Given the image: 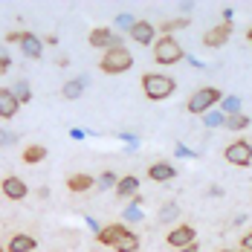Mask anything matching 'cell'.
<instances>
[{"mask_svg": "<svg viewBox=\"0 0 252 252\" xmlns=\"http://www.w3.org/2000/svg\"><path fill=\"white\" fill-rule=\"evenodd\" d=\"M21 50H24L26 58H41V52H44V44H41V38H38V35H32V32H24V35H21Z\"/></svg>", "mask_w": 252, "mask_h": 252, "instance_id": "10", "label": "cell"}, {"mask_svg": "<svg viewBox=\"0 0 252 252\" xmlns=\"http://www.w3.org/2000/svg\"><path fill=\"white\" fill-rule=\"evenodd\" d=\"M223 157H226V162H232V165L247 168V165L252 162V142H247V139H238V142L226 145Z\"/></svg>", "mask_w": 252, "mask_h": 252, "instance_id": "5", "label": "cell"}, {"mask_svg": "<svg viewBox=\"0 0 252 252\" xmlns=\"http://www.w3.org/2000/svg\"><path fill=\"white\" fill-rule=\"evenodd\" d=\"M238 107H241V99H238V96H226V101H223V110H226L229 116H235V113H238Z\"/></svg>", "mask_w": 252, "mask_h": 252, "instance_id": "24", "label": "cell"}, {"mask_svg": "<svg viewBox=\"0 0 252 252\" xmlns=\"http://www.w3.org/2000/svg\"><path fill=\"white\" fill-rule=\"evenodd\" d=\"M241 244H244V252H252V232L244 235V241H241Z\"/></svg>", "mask_w": 252, "mask_h": 252, "instance_id": "27", "label": "cell"}, {"mask_svg": "<svg viewBox=\"0 0 252 252\" xmlns=\"http://www.w3.org/2000/svg\"><path fill=\"white\" fill-rule=\"evenodd\" d=\"M84 84H87V78H84V76L67 81V84H64V90H61V93H64V99H78V96H81V90H84Z\"/></svg>", "mask_w": 252, "mask_h": 252, "instance_id": "20", "label": "cell"}, {"mask_svg": "<svg viewBox=\"0 0 252 252\" xmlns=\"http://www.w3.org/2000/svg\"><path fill=\"white\" fill-rule=\"evenodd\" d=\"M99 186H101V189H110V186H113V174H104L99 180Z\"/></svg>", "mask_w": 252, "mask_h": 252, "instance_id": "28", "label": "cell"}, {"mask_svg": "<svg viewBox=\"0 0 252 252\" xmlns=\"http://www.w3.org/2000/svg\"><path fill=\"white\" fill-rule=\"evenodd\" d=\"M177 215H180V206H177V203H168V206L159 212V220H162V223H168V220H174Z\"/></svg>", "mask_w": 252, "mask_h": 252, "instance_id": "23", "label": "cell"}, {"mask_svg": "<svg viewBox=\"0 0 252 252\" xmlns=\"http://www.w3.org/2000/svg\"><path fill=\"white\" fill-rule=\"evenodd\" d=\"M67 189L70 191H87V189H93V177L90 174H73L70 180H67Z\"/></svg>", "mask_w": 252, "mask_h": 252, "instance_id": "18", "label": "cell"}, {"mask_svg": "<svg viewBox=\"0 0 252 252\" xmlns=\"http://www.w3.org/2000/svg\"><path fill=\"white\" fill-rule=\"evenodd\" d=\"M6 70H9V58H6V55H0V76H3Z\"/></svg>", "mask_w": 252, "mask_h": 252, "instance_id": "29", "label": "cell"}, {"mask_svg": "<svg viewBox=\"0 0 252 252\" xmlns=\"http://www.w3.org/2000/svg\"><path fill=\"white\" fill-rule=\"evenodd\" d=\"M35 247H38V241L32 235H15L9 241V252H32Z\"/></svg>", "mask_w": 252, "mask_h": 252, "instance_id": "16", "label": "cell"}, {"mask_svg": "<svg viewBox=\"0 0 252 252\" xmlns=\"http://www.w3.org/2000/svg\"><path fill=\"white\" fill-rule=\"evenodd\" d=\"M3 194L9 200H24L26 194H29V186H26L21 177H6L3 180Z\"/></svg>", "mask_w": 252, "mask_h": 252, "instance_id": "8", "label": "cell"}, {"mask_svg": "<svg viewBox=\"0 0 252 252\" xmlns=\"http://www.w3.org/2000/svg\"><path fill=\"white\" fill-rule=\"evenodd\" d=\"M41 159H47V148H44V145H29V148H24L26 165H38Z\"/></svg>", "mask_w": 252, "mask_h": 252, "instance_id": "19", "label": "cell"}, {"mask_svg": "<svg viewBox=\"0 0 252 252\" xmlns=\"http://www.w3.org/2000/svg\"><path fill=\"white\" fill-rule=\"evenodd\" d=\"M12 93H15V99L18 101H29L32 99V90H29V84H26V81H21V84H15V90H12Z\"/></svg>", "mask_w": 252, "mask_h": 252, "instance_id": "22", "label": "cell"}, {"mask_svg": "<svg viewBox=\"0 0 252 252\" xmlns=\"http://www.w3.org/2000/svg\"><path fill=\"white\" fill-rule=\"evenodd\" d=\"M180 252H197V244H189V247H183Z\"/></svg>", "mask_w": 252, "mask_h": 252, "instance_id": "30", "label": "cell"}, {"mask_svg": "<svg viewBox=\"0 0 252 252\" xmlns=\"http://www.w3.org/2000/svg\"><path fill=\"white\" fill-rule=\"evenodd\" d=\"M194 238H197V232H194V226H177L168 232V244L171 247H177V250H183V247H189V244H194Z\"/></svg>", "mask_w": 252, "mask_h": 252, "instance_id": "6", "label": "cell"}, {"mask_svg": "<svg viewBox=\"0 0 252 252\" xmlns=\"http://www.w3.org/2000/svg\"><path fill=\"white\" fill-rule=\"evenodd\" d=\"M130 67H133V55H130V50H125L122 44L110 47V50L101 55V70H104V73H110V76L127 73Z\"/></svg>", "mask_w": 252, "mask_h": 252, "instance_id": "1", "label": "cell"}, {"mask_svg": "<svg viewBox=\"0 0 252 252\" xmlns=\"http://www.w3.org/2000/svg\"><path fill=\"white\" fill-rule=\"evenodd\" d=\"M113 247H116V252H136L139 250V235H133V232L125 229V235H122Z\"/></svg>", "mask_w": 252, "mask_h": 252, "instance_id": "17", "label": "cell"}, {"mask_svg": "<svg viewBox=\"0 0 252 252\" xmlns=\"http://www.w3.org/2000/svg\"><path fill=\"white\" fill-rule=\"evenodd\" d=\"M130 38L136 41V44H151L154 41V26L148 21H136V24L130 26Z\"/></svg>", "mask_w": 252, "mask_h": 252, "instance_id": "12", "label": "cell"}, {"mask_svg": "<svg viewBox=\"0 0 252 252\" xmlns=\"http://www.w3.org/2000/svg\"><path fill=\"white\" fill-rule=\"evenodd\" d=\"M148 177L157 180V183H165V180H174L177 177V168L171 162H154L151 168H148Z\"/></svg>", "mask_w": 252, "mask_h": 252, "instance_id": "13", "label": "cell"}, {"mask_svg": "<svg viewBox=\"0 0 252 252\" xmlns=\"http://www.w3.org/2000/svg\"><path fill=\"white\" fill-rule=\"evenodd\" d=\"M0 252H3V250H0Z\"/></svg>", "mask_w": 252, "mask_h": 252, "instance_id": "33", "label": "cell"}, {"mask_svg": "<svg viewBox=\"0 0 252 252\" xmlns=\"http://www.w3.org/2000/svg\"><path fill=\"white\" fill-rule=\"evenodd\" d=\"M189 24V21H186V18H177V21H168V24L162 26V32H168V29H183V26Z\"/></svg>", "mask_w": 252, "mask_h": 252, "instance_id": "25", "label": "cell"}, {"mask_svg": "<svg viewBox=\"0 0 252 252\" xmlns=\"http://www.w3.org/2000/svg\"><path fill=\"white\" fill-rule=\"evenodd\" d=\"M125 218H127V220H139V218H142V209H139V206H130Z\"/></svg>", "mask_w": 252, "mask_h": 252, "instance_id": "26", "label": "cell"}, {"mask_svg": "<svg viewBox=\"0 0 252 252\" xmlns=\"http://www.w3.org/2000/svg\"><path fill=\"white\" fill-rule=\"evenodd\" d=\"M220 252H232V250H220Z\"/></svg>", "mask_w": 252, "mask_h": 252, "instance_id": "32", "label": "cell"}, {"mask_svg": "<svg viewBox=\"0 0 252 252\" xmlns=\"http://www.w3.org/2000/svg\"><path fill=\"white\" fill-rule=\"evenodd\" d=\"M183 55H186L183 47L177 44L171 35H162V38L154 44V61H157V64H177Z\"/></svg>", "mask_w": 252, "mask_h": 252, "instance_id": "3", "label": "cell"}, {"mask_svg": "<svg viewBox=\"0 0 252 252\" xmlns=\"http://www.w3.org/2000/svg\"><path fill=\"white\" fill-rule=\"evenodd\" d=\"M139 194V180L136 177H122L116 183V197H136Z\"/></svg>", "mask_w": 252, "mask_h": 252, "instance_id": "15", "label": "cell"}, {"mask_svg": "<svg viewBox=\"0 0 252 252\" xmlns=\"http://www.w3.org/2000/svg\"><path fill=\"white\" fill-rule=\"evenodd\" d=\"M18 107H21V101L15 99L12 90H0V119H12L18 113Z\"/></svg>", "mask_w": 252, "mask_h": 252, "instance_id": "11", "label": "cell"}, {"mask_svg": "<svg viewBox=\"0 0 252 252\" xmlns=\"http://www.w3.org/2000/svg\"><path fill=\"white\" fill-rule=\"evenodd\" d=\"M223 99V93L218 90V87H203V90H197L191 99H189V113H209L218 101Z\"/></svg>", "mask_w": 252, "mask_h": 252, "instance_id": "4", "label": "cell"}, {"mask_svg": "<svg viewBox=\"0 0 252 252\" xmlns=\"http://www.w3.org/2000/svg\"><path fill=\"white\" fill-rule=\"evenodd\" d=\"M229 35H232V24H220V26H215V29H209L206 35H203V44L206 47H223L229 41Z\"/></svg>", "mask_w": 252, "mask_h": 252, "instance_id": "7", "label": "cell"}, {"mask_svg": "<svg viewBox=\"0 0 252 252\" xmlns=\"http://www.w3.org/2000/svg\"><path fill=\"white\" fill-rule=\"evenodd\" d=\"M90 44H93V47H101V50H110V47L119 44V38H116V32H110L107 26H99V29L90 32Z\"/></svg>", "mask_w": 252, "mask_h": 252, "instance_id": "9", "label": "cell"}, {"mask_svg": "<svg viewBox=\"0 0 252 252\" xmlns=\"http://www.w3.org/2000/svg\"><path fill=\"white\" fill-rule=\"evenodd\" d=\"M122 235H125V226H122V223H110V226L99 229V244H104V247H113Z\"/></svg>", "mask_w": 252, "mask_h": 252, "instance_id": "14", "label": "cell"}, {"mask_svg": "<svg viewBox=\"0 0 252 252\" xmlns=\"http://www.w3.org/2000/svg\"><path fill=\"white\" fill-rule=\"evenodd\" d=\"M247 125H250V116H244V113H235L226 119V127H232V130H244Z\"/></svg>", "mask_w": 252, "mask_h": 252, "instance_id": "21", "label": "cell"}, {"mask_svg": "<svg viewBox=\"0 0 252 252\" xmlns=\"http://www.w3.org/2000/svg\"><path fill=\"white\" fill-rule=\"evenodd\" d=\"M174 78L171 76H159V73H145L142 76V90H145V96L151 101H162L168 99L171 93H174Z\"/></svg>", "mask_w": 252, "mask_h": 252, "instance_id": "2", "label": "cell"}, {"mask_svg": "<svg viewBox=\"0 0 252 252\" xmlns=\"http://www.w3.org/2000/svg\"><path fill=\"white\" fill-rule=\"evenodd\" d=\"M247 38H250V41H252V29H250V32H247Z\"/></svg>", "mask_w": 252, "mask_h": 252, "instance_id": "31", "label": "cell"}]
</instances>
